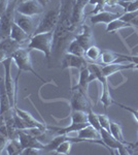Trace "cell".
<instances>
[{"label":"cell","mask_w":138,"mask_h":155,"mask_svg":"<svg viewBox=\"0 0 138 155\" xmlns=\"http://www.w3.org/2000/svg\"><path fill=\"white\" fill-rule=\"evenodd\" d=\"M14 23H16L18 26L21 27L24 31H26L30 36H32V34L34 33L35 28H36L34 25V21H33V19H32V17L26 16V15H22L17 12H16V14H14Z\"/></svg>","instance_id":"15"},{"label":"cell","mask_w":138,"mask_h":155,"mask_svg":"<svg viewBox=\"0 0 138 155\" xmlns=\"http://www.w3.org/2000/svg\"><path fill=\"white\" fill-rule=\"evenodd\" d=\"M93 81H97L95 74L90 71L89 66L84 67V68H82L81 71H79V83H77L76 87H79V88H81L88 92L89 85Z\"/></svg>","instance_id":"17"},{"label":"cell","mask_w":138,"mask_h":155,"mask_svg":"<svg viewBox=\"0 0 138 155\" xmlns=\"http://www.w3.org/2000/svg\"><path fill=\"white\" fill-rule=\"evenodd\" d=\"M103 65H107V64H111L117 62V53L111 51H103L101 52V56H100Z\"/></svg>","instance_id":"30"},{"label":"cell","mask_w":138,"mask_h":155,"mask_svg":"<svg viewBox=\"0 0 138 155\" xmlns=\"http://www.w3.org/2000/svg\"><path fill=\"white\" fill-rule=\"evenodd\" d=\"M18 0L9 1L8 5L4 9V12L0 16V39L9 37L11 26L14 22V14Z\"/></svg>","instance_id":"4"},{"label":"cell","mask_w":138,"mask_h":155,"mask_svg":"<svg viewBox=\"0 0 138 155\" xmlns=\"http://www.w3.org/2000/svg\"><path fill=\"white\" fill-rule=\"evenodd\" d=\"M85 52H86V50L82 48L74 38L69 42L68 47L66 49V53L73 54L75 56H79V57H85Z\"/></svg>","instance_id":"27"},{"label":"cell","mask_w":138,"mask_h":155,"mask_svg":"<svg viewBox=\"0 0 138 155\" xmlns=\"http://www.w3.org/2000/svg\"><path fill=\"white\" fill-rule=\"evenodd\" d=\"M134 146H135V148H136V147H138V142H137L136 144H134Z\"/></svg>","instance_id":"43"},{"label":"cell","mask_w":138,"mask_h":155,"mask_svg":"<svg viewBox=\"0 0 138 155\" xmlns=\"http://www.w3.org/2000/svg\"><path fill=\"white\" fill-rule=\"evenodd\" d=\"M88 122H89L90 125H92L98 131H100V129L102 128L101 125H100L98 114L95 113V112L93 111V109H91L89 112H88Z\"/></svg>","instance_id":"32"},{"label":"cell","mask_w":138,"mask_h":155,"mask_svg":"<svg viewBox=\"0 0 138 155\" xmlns=\"http://www.w3.org/2000/svg\"><path fill=\"white\" fill-rule=\"evenodd\" d=\"M133 68H135V69H138V64H134V67Z\"/></svg>","instance_id":"42"},{"label":"cell","mask_w":138,"mask_h":155,"mask_svg":"<svg viewBox=\"0 0 138 155\" xmlns=\"http://www.w3.org/2000/svg\"><path fill=\"white\" fill-rule=\"evenodd\" d=\"M5 150L6 153L9 155H19L22 154L24 148L22 147L19 140H9L5 147Z\"/></svg>","instance_id":"24"},{"label":"cell","mask_w":138,"mask_h":155,"mask_svg":"<svg viewBox=\"0 0 138 155\" xmlns=\"http://www.w3.org/2000/svg\"><path fill=\"white\" fill-rule=\"evenodd\" d=\"M9 37H11V39H14V41H16L17 42H19L20 45H23L24 42L28 41L31 36L14 22V24H12V26H11Z\"/></svg>","instance_id":"21"},{"label":"cell","mask_w":138,"mask_h":155,"mask_svg":"<svg viewBox=\"0 0 138 155\" xmlns=\"http://www.w3.org/2000/svg\"><path fill=\"white\" fill-rule=\"evenodd\" d=\"M44 8L42 7L36 0H29L26 2L18 3L16 6V12H20L22 15H26L29 17H34L41 15L43 12Z\"/></svg>","instance_id":"8"},{"label":"cell","mask_w":138,"mask_h":155,"mask_svg":"<svg viewBox=\"0 0 138 155\" xmlns=\"http://www.w3.org/2000/svg\"><path fill=\"white\" fill-rule=\"evenodd\" d=\"M67 139H68V134H56V137H55L54 139L50 140V142H47V143L46 144L44 151H47V152L56 151L58 146Z\"/></svg>","instance_id":"22"},{"label":"cell","mask_w":138,"mask_h":155,"mask_svg":"<svg viewBox=\"0 0 138 155\" xmlns=\"http://www.w3.org/2000/svg\"><path fill=\"white\" fill-rule=\"evenodd\" d=\"M14 125H16V127L18 128V130H24V129L31 128V127L28 125V123H27L21 116H19L16 112L14 113Z\"/></svg>","instance_id":"34"},{"label":"cell","mask_w":138,"mask_h":155,"mask_svg":"<svg viewBox=\"0 0 138 155\" xmlns=\"http://www.w3.org/2000/svg\"><path fill=\"white\" fill-rule=\"evenodd\" d=\"M73 38L79 42L85 50H87L89 47H91L93 45V34H92L91 28H90L87 24H82L81 32L75 34Z\"/></svg>","instance_id":"14"},{"label":"cell","mask_w":138,"mask_h":155,"mask_svg":"<svg viewBox=\"0 0 138 155\" xmlns=\"http://www.w3.org/2000/svg\"><path fill=\"white\" fill-rule=\"evenodd\" d=\"M40 149H37V148H27V149H24L22 154H25V155H36L39 153Z\"/></svg>","instance_id":"38"},{"label":"cell","mask_w":138,"mask_h":155,"mask_svg":"<svg viewBox=\"0 0 138 155\" xmlns=\"http://www.w3.org/2000/svg\"><path fill=\"white\" fill-rule=\"evenodd\" d=\"M90 0H75V3L72 9V15H71V20L72 24L75 27H77V25H81L85 19V8L89 4Z\"/></svg>","instance_id":"13"},{"label":"cell","mask_w":138,"mask_h":155,"mask_svg":"<svg viewBox=\"0 0 138 155\" xmlns=\"http://www.w3.org/2000/svg\"><path fill=\"white\" fill-rule=\"evenodd\" d=\"M99 134H100V137H101L102 142L104 143L105 147L110 151V153H114L112 150H119L120 147H121V145L123 144L121 142L117 141V139H114V136H112L109 131H107L106 129L101 128L99 131Z\"/></svg>","instance_id":"18"},{"label":"cell","mask_w":138,"mask_h":155,"mask_svg":"<svg viewBox=\"0 0 138 155\" xmlns=\"http://www.w3.org/2000/svg\"><path fill=\"white\" fill-rule=\"evenodd\" d=\"M134 67V63H128V64H123V63H111L107 64V65L101 66L102 72L106 78H108L112 74H114L115 72H119L121 71H125V69H130Z\"/></svg>","instance_id":"19"},{"label":"cell","mask_w":138,"mask_h":155,"mask_svg":"<svg viewBox=\"0 0 138 155\" xmlns=\"http://www.w3.org/2000/svg\"><path fill=\"white\" fill-rule=\"evenodd\" d=\"M71 98H70V109L71 111L89 112L92 109V102L90 101L87 91L74 86L72 88Z\"/></svg>","instance_id":"5"},{"label":"cell","mask_w":138,"mask_h":155,"mask_svg":"<svg viewBox=\"0 0 138 155\" xmlns=\"http://www.w3.org/2000/svg\"><path fill=\"white\" fill-rule=\"evenodd\" d=\"M72 144H73V143L70 141L69 137H68V139L65 140L64 142H62V143L58 146V148L56 149V151H55V152H56L57 154H64V155L69 154L70 151H71Z\"/></svg>","instance_id":"33"},{"label":"cell","mask_w":138,"mask_h":155,"mask_svg":"<svg viewBox=\"0 0 138 155\" xmlns=\"http://www.w3.org/2000/svg\"><path fill=\"white\" fill-rule=\"evenodd\" d=\"M14 111L16 112V113L19 115V116H21L22 118H23L25 121L28 123V125L30 127H38V128L47 129V125H46V124L41 123V122H39L38 120H36L31 114L28 113L27 111H24V110L20 109V107H14Z\"/></svg>","instance_id":"20"},{"label":"cell","mask_w":138,"mask_h":155,"mask_svg":"<svg viewBox=\"0 0 138 155\" xmlns=\"http://www.w3.org/2000/svg\"><path fill=\"white\" fill-rule=\"evenodd\" d=\"M11 61L12 58H8L2 62L4 66V85H5L6 92L8 94L9 101L11 107H16V90L17 83L11 77Z\"/></svg>","instance_id":"6"},{"label":"cell","mask_w":138,"mask_h":155,"mask_svg":"<svg viewBox=\"0 0 138 155\" xmlns=\"http://www.w3.org/2000/svg\"><path fill=\"white\" fill-rule=\"evenodd\" d=\"M114 104H115L117 106H119V107H123L124 110H126V111L128 112H130L133 116H134V118L135 120L137 121V123H138V110H135V109H133V107H128V106H125V104H119V102H117V101H114Z\"/></svg>","instance_id":"37"},{"label":"cell","mask_w":138,"mask_h":155,"mask_svg":"<svg viewBox=\"0 0 138 155\" xmlns=\"http://www.w3.org/2000/svg\"><path fill=\"white\" fill-rule=\"evenodd\" d=\"M9 141V136L7 132L5 124L0 127V154L3 152V149H5L7 143Z\"/></svg>","instance_id":"31"},{"label":"cell","mask_w":138,"mask_h":155,"mask_svg":"<svg viewBox=\"0 0 138 155\" xmlns=\"http://www.w3.org/2000/svg\"><path fill=\"white\" fill-rule=\"evenodd\" d=\"M70 118L72 123H87L88 113L84 111H71Z\"/></svg>","instance_id":"29"},{"label":"cell","mask_w":138,"mask_h":155,"mask_svg":"<svg viewBox=\"0 0 138 155\" xmlns=\"http://www.w3.org/2000/svg\"><path fill=\"white\" fill-rule=\"evenodd\" d=\"M101 87H102V91H101V96H100V101H101L102 104L104 106V109L107 110V107L114 102V101H112L111 94H110V91H109L108 83L106 82V83L101 84Z\"/></svg>","instance_id":"23"},{"label":"cell","mask_w":138,"mask_h":155,"mask_svg":"<svg viewBox=\"0 0 138 155\" xmlns=\"http://www.w3.org/2000/svg\"><path fill=\"white\" fill-rule=\"evenodd\" d=\"M124 12H112L108 11H103L98 12L96 15H93L91 19H90V21H91V23L93 25H96L99 23H105L107 25L111 21H114V20L121 18Z\"/></svg>","instance_id":"16"},{"label":"cell","mask_w":138,"mask_h":155,"mask_svg":"<svg viewBox=\"0 0 138 155\" xmlns=\"http://www.w3.org/2000/svg\"><path fill=\"white\" fill-rule=\"evenodd\" d=\"M22 47L19 42L11 39V37L0 39V62H3L4 60L11 58L12 54Z\"/></svg>","instance_id":"9"},{"label":"cell","mask_w":138,"mask_h":155,"mask_svg":"<svg viewBox=\"0 0 138 155\" xmlns=\"http://www.w3.org/2000/svg\"><path fill=\"white\" fill-rule=\"evenodd\" d=\"M89 65V61L85 58V57H79L75 56L73 54L70 53H65L63 55L61 62V68L63 69H71V68H76L79 71H81L84 67H87Z\"/></svg>","instance_id":"7"},{"label":"cell","mask_w":138,"mask_h":155,"mask_svg":"<svg viewBox=\"0 0 138 155\" xmlns=\"http://www.w3.org/2000/svg\"><path fill=\"white\" fill-rule=\"evenodd\" d=\"M53 41H54V31L46 32V33L34 34V35H32L29 39L28 49L37 50V51H40L41 53H43L50 65V64H51Z\"/></svg>","instance_id":"1"},{"label":"cell","mask_w":138,"mask_h":155,"mask_svg":"<svg viewBox=\"0 0 138 155\" xmlns=\"http://www.w3.org/2000/svg\"><path fill=\"white\" fill-rule=\"evenodd\" d=\"M98 118H99L100 125L102 128L106 129L107 131L110 132V119L106 115H102V114H98Z\"/></svg>","instance_id":"36"},{"label":"cell","mask_w":138,"mask_h":155,"mask_svg":"<svg viewBox=\"0 0 138 155\" xmlns=\"http://www.w3.org/2000/svg\"><path fill=\"white\" fill-rule=\"evenodd\" d=\"M77 132H79V134H77V137L84 140L85 142H92V143H97V144L105 146L101 140L99 131L96 130V129L92 125H90V124L88 126L84 127V128H82L81 130H79Z\"/></svg>","instance_id":"12"},{"label":"cell","mask_w":138,"mask_h":155,"mask_svg":"<svg viewBox=\"0 0 138 155\" xmlns=\"http://www.w3.org/2000/svg\"><path fill=\"white\" fill-rule=\"evenodd\" d=\"M89 4H93V5H95V9L91 12V15H96V14H98V12L104 11L105 0H90Z\"/></svg>","instance_id":"35"},{"label":"cell","mask_w":138,"mask_h":155,"mask_svg":"<svg viewBox=\"0 0 138 155\" xmlns=\"http://www.w3.org/2000/svg\"><path fill=\"white\" fill-rule=\"evenodd\" d=\"M18 134H19V141L24 149L37 148L40 150H44V148H46V144H43L37 137L31 136L28 132L24 130H19Z\"/></svg>","instance_id":"10"},{"label":"cell","mask_w":138,"mask_h":155,"mask_svg":"<svg viewBox=\"0 0 138 155\" xmlns=\"http://www.w3.org/2000/svg\"><path fill=\"white\" fill-rule=\"evenodd\" d=\"M12 61L16 63V65L18 67V72L21 74L22 71H26V72H31L33 76H35L38 80H40L42 83H47L43 78H41L40 74H38V72L35 71V69L33 68L32 65V61H31V57H30V49H24V48H20L19 50H17L11 56Z\"/></svg>","instance_id":"2"},{"label":"cell","mask_w":138,"mask_h":155,"mask_svg":"<svg viewBox=\"0 0 138 155\" xmlns=\"http://www.w3.org/2000/svg\"><path fill=\"white\" fill-rule=\"evenodd\" d=\"M26 1H29V0H18V3H21V2H26Z\"/></svg>","instance_id":"41"},{"label":"cell","mask_w":138,"mask_h":155,"mask_svg":"<svg viewBox=\"0 0 138 155\" xmlns=\"http://www.w3.org/2000/svg\"><path fill=\"white\" fill-rule=\"evenodd\" d=\"M60 19V5L52 8L47 12H44L43 17L41 18L40 22L37 25V27L34 30V34L46 33V32H53L56 28L58 22Z\"/></svg>","instance_id":"3"},{"label":"cell","mask_w":138,"mask_h":155,"mask_svg":"<svg viewBox=\"0 0 138 155\" xmlns=\"http://www.w3.org/2000/svg\"><path fill=\"white\" fill-rule=\"evenodd\" d=\"M100 56H101V50L98 48L97 46H94V45L89 47L86 50V52H85V58L88 61H91L92 63L97 62L100 59Z\"/></svg>","instance_id":"25"},{"label":"cell","mask_w":138,"mask_h":155,"mask_svg":"<svg viewBox=\"0 0 138 155\" xmlns=\"http://www.w3.org/2000/svg\"><path fill=\"white\" fill-rule=\"evenodd\" d=\"M132 25L129 22H126L124 20H122L121 18L115 19L114 21H111L110 23L107 24L106 26V32H112V31H117V30L123 29V28H127V27H131Z\"/></svg>","instance_id":"26"},{"label":"cell","mask_w":138,"mask_h":155,"mask_svg":"<svg viewBox=\"0 0 138 155\" xmlns=\"http://www.w3.org/2000/svg\"><path fill=\"white\" fill-rule=\"evenodd\" d=\"M0 113L3 115V118L14 113V107H11L9 101L3 79H0Z\"/></svg>","instance_id":"11"},{"label":"cell","mask_w":138,"mask_h":155,"mask_svg":"<svg viewBox=\"0 0 138 155\" xmlns=\"http://www.w3.org/2000/svg\"><path fill=\"white\" fill-rule=\"evenodd\" d=\"M2 125H4V118H3V115L0 113V127Z\"/></svg>","instance_id":"40"},{"label":"cell","mask_w":138,"mask_h":155,"mask_svg":"<svg viewBox=\"0 0 138 155\" xmlns=\"http://www.w3.org/2000/svg\"><path fill=\"white\" fill-rule=\"evenodd\" d=\"M110 134L114 136V139H117L121 143H125L126 142L124 139V134H123L122 126L119 123H117V122L110 121Z\"/></svg>","instance_id":"28"},{"label":"cell","mask_w":138,"mask_h":155,"mask_svg":"<svg viewBox=\"0 0 138 155\" xmlns=\"http://www.w3.org/2000/svg\"><path fill=\"white\" fill-rule=\"evenodd\" d=\"M36 1L38 2V3L40 4V5L43 7V8H46V7L52 2V0H36Z\"/></svg>","instance_id":"39"}]
</instances>
